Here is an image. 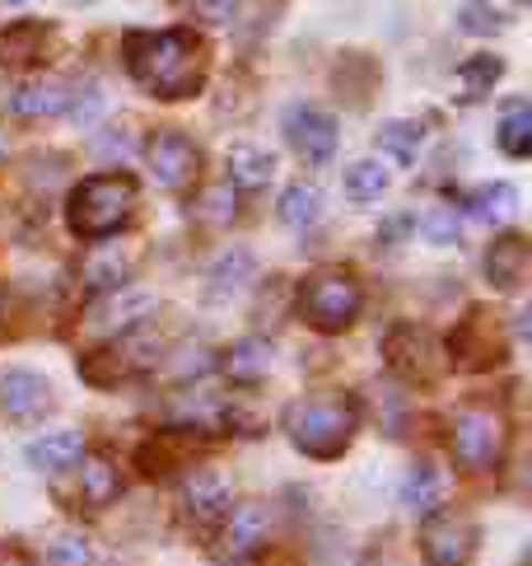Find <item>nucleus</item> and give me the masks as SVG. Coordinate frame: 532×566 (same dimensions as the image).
Returning a JSON list of instances; mask_svg holds the SVG:
<instances>
[{
  "label": "nucleus",
  "instance_id": "1",
  "mask_svg": "<svg viewBox=\"0 0 532 566\" xmlns=\"http://www.w3.org/2000/svg\"><path fill=\"white\" fill-rule=\"evenodd\" d=\"M127 66L140 80V90L159 98H188L206 80V48L196 33L169 29V33H131L127 38Z\"/></svg>",
  "mask_w": 532,
  "mask_h": 566
},
{
  "label": "nucleus",
  "instance_id": "2",
  "mask_svg": "<svg viewBox=\"0 0 532 566\" xmlns=\"http://www.w3.org/2000/svg\"><path fill=\"white\" fill-rule=\"evenodd\" d=\"M360 427L355 398H295L285 408V436L299 454L337 459Z\"/></svg>",
  "mask_w": 532,
  "mask_h": 566
},
{
  "label": "nucleus",
  "instance_id": "3",
  "mask_svg": "<svg viewBox=\"0 0 532 566\" xmlns=\"http://www.w3.org/2000/svg\"><path fill=\"white\" fill-rule=\"evenodd\" d=\"M136 207V184L127 174H98L85 178L71 201H66V216H71V230L79 239H104L113 230H121V220Z\"/></svg>",
  "mask_w": 532,
  "mask_h": 566
},
{
  "label": "nucleus",
  "instance_id": "4",
  "mask_svg": "<svg viewBox=\"0 0 532 566\" xmlns=\"http://www.w3.org/2000/svg\"><path fill=\"white\" fill-rule=\"evenodd\" d=\"M364 305V291H360V281L351 272H341V268H322L313 272L309 281L299 286V314L313 323L318 333H341V328H351L355 314Z\"/></svg>",
  "mask_w": 532,
  "mask_h": 566
},
{
  "label": "nucleus",
  "instance_id": "5",
  "mask_svg": "<svg viewBox=\"0 0 532 566\" xmlns=\"http://www.w3.org/2000/svg\"><path fill=\"white\" fill-rule=\"evenodd\" d=\"M448 444H454V459L462 463V469H490V463L504 454V417L481 408V402H472V408L454 412Z\"/></svg>",
  "mask_w": 532,
  "mask_h": 566
},
{
  "label": "nucleus",
  "instance_id": "6",
  "mask_svg": "<svg viewBox=\"0 0 532 566\" xmlns=\"http://www.w3.org/2000/svg\"><path fill=\"white\" fill-rule=\"evenodd\" d=\"M477 548V524L458 515V511H444V515H425L421 524V557L425 566H467Z\"/></svg>",
  "mask_w": 532,
  "mask_h": 566
},
{
  "label": "nucleus",
  "instance_id": "7",
  "mask_svg": "<svg viewBox=\"0 0 532 566\" xmlns=\"http://www.w3.org/2000/svg\"><path fill=\"white\" fill-rule=\"evenodd\" d=\"M155 310H159V295L140 291V286H117V291H108V295H98V305L89 310L85 328L98 333V337H108V333H131L136 323H146Z\"/></svg>",
  "mask_w": 532,
  "mask_h": 566
},
{
  "label": "nucleus",
  "instance_id": "8",
  "mask_svg": "<svg viewBox=\"0 0 532 566\" xmlns=\"http://www.w3.org/2000/svg\"><path fill=\"white\" fill-rule=\"evenodd\" d=\"M266 543V505L238 501L224 511V524L215 534V562H248Z\"/></svg>",
  "mask_w": 532,
  "mask_h": 566
},
{
  "label": "nucleus",
  "instance_id": "9",
  "mask_svg": "<svg viewBox=\"0 0 532 566\" xmlns=\"http://www.w3.org/2000/svg\"><path fill=\"white\" fill-rule=\"evenodd\" d=\"M146 165L159 188H188L201 169V150L182 132H159L146 146Z\"/></svg>",
  "mask_w": 532,
  "mask_h": 566
},
{
  "label": "nucleus",
  "instance_id": "10",
  "mask_svg": "<svg viewBox=\"0 0 532 566\" xmlns=\"http://www.w3.org/2000/svg\"><path fill=\"white\" fill-rule=\"evenodd\" d=\"M383 356L393 360L397 375H406V379H429V375H435L439 347H435V337H429L425 328H416V323H397V328L383 337Z\"/></svg>",
  "mask_w": 532,
  "mask_h": 566
},
{
  "label": "nucleus",
  "instance_id": "11",
  "mask_svg": "<svg viewBox=\"0 0 532 566\" xmlns=\"http://www.w3.org/2000/svg\"><path fill=\"white\" fill-rule=\"evenodd\" d=\"M285 136H290V146H295L299 159L322 165V159L337 150V117L322 113V108H295L290 123H285Z\"/></svg>",
  "mask_w": 532,
  "mask_h": 566
},
{
  "label": "nucleus",
  "instance_id": "12",
  "mask_svg": "<svg viewBox=\"0 0 532 566\" xmlns=\"http://www.w3.org/2000/svg\"><path fill=\"white\" fill-rule=\"evenodd\" d=\"M230 482H224V473L215 469H192L188 482H182V511H188L192 524H211L215 515L230 511Z\"/></svg>",
  "mask_w": 532,
  "mask_h": 566
},
{
  "label": "nucleus",
  "instance_id": "13",
  "mask_svg": "<svg viewBox=\"0 0 532 566\" xmlns=\"http://www.w3.org/2000/svg\"><path fill=\"white\" fill-rule=\"evenodd\" d=\"M52 402V384L38 370H10L0 379V412L10 421H29Z\"/></svg>",
  "mask_w": 532,
  "mask_h": 566
},
{
  "label": "nucleus",
  "instance_id": "14",
  "mask_svg": "<svg viewBox=\"0 0 532 566\" xmlns=\"http://www.w3.org/2000/svg\"><path fill=\"white\" fill-rule=\"evenodd\" d=\"M66 104H71V90L61 85V80H47V75H38V80H19V85L10 90V113H19V117L66 113Z\"/></svg>",
  "mask_w": 532,
  "mask_h": 566
},
{
  "label": "nucleus",
  "instance_id": "15",
  "mask_svg": "<svg viewBox=\"0 0 532 566\" xmlns=\"http://www.w3.org/2000/svg\"><path fill=\"white\" fill-rule=\"evenodd\" d=\"M75 459H85V440L75 431H52L29 444V463L38 473H61V469H71Z\"/></svg>",
  "mask_w": 532,
  "mask_h": 566
},
{
  "label": "nucleus",
  "instance_id": "16",
  "mask_svg": "<svg viewBox=\"0 0 532 566\" xmlns=\"http://www.w3.org/2000/svg\"><path fill=\"white\" fill-rule=\"evenodd\" d=\"M486 276L496 281L500 291L523 286V276H528V244H523L519 234H509V239H500V244H490V253H486Z\"/></svg>",
  "mask_w": 532,
  "mask_h": 566
},
{
  "label": "nucleus",
  "instance_id": "17",
  "mask_svg": "<svg viewBox=\"0 0 532 566\" xmlns=\"http://www.w3.org/2000/svg\"><path fill=\"white\" fill-rule=\"evenodd\" d=\"M127 272H131V258L121 249H94L85 258V268H79V286L94 291V295H108L127 281Z\"/></svg>",
  "mask_w": 532,
  "mask_h": 566
},
{
  "label": "nucleus",
  "instance_id": "18",
  "mask_svg": "<svg viewBox=\"0 0 532 566\" xmlns=\"http://www.w3.org/2000/svg\"><path fill=\"white\" fill-rule=\"evenodd\" d=\"M224 169H230V188H262L276 174V155L257 146H234L224 155Z\"/></svg>",
  "mask_w": 532,
  "mask_h": 566
},
{
  "label": "nucleus",
  "instance_id": "19",
  "mask_svg": "<svg viewBox=\"0 0 532 566\" xmlns=\"http://www.w3.org/2000/svg\"><path fill=\"white\" fill-rule=\"evenodd\" d=\"M224 370H230V379H238V384L266 379V375H272V342H262V337L234 342V347L224 352Z\"/></svg>",
  "mask_w": 532,
  "mask_h": 566
},
{
  "label": "nucleus",
  "instance_id": "20",
  "mask_svg": "<svg viewBox=\"0 0 532 566\" xmlns=\"http://www.w3.org/2000/svg\"><path fill=\"white\" fill-rule=\"evenodd\" d=\"M117 492H121V473L113 469V459L85 454V469H79V501L85 505H113Z\"/></svg>",
  "mask_w": 532,
  "mask_h": 566
},
{
  "label": "nucleus",
  "instance_id": "21",
  "mask_svg": "<svg viewBox=\"0 0 532 566\" xmlns=\"http://www.w3.org/2000/svg\"><path fill=\"white\" fill-rule=\"evenodd\" d=\"M439 496H444V473L435 469V463H416V469L402 478V505H406V511L435 515Z\"/></svg>",
  "mask_w": 532,
  "mask_h": 566
},
{
  "label": "nucleus",
  "instance_id": "22",
  "mask_svg": "<svg viewBox=\"0 0 532 566\" xmlns=\"http://www.w3.org/2000/svg\"><path fill=\"white\" fill-rule=\"evenodd\" d=\"M43 43H47L43 24H14L10 33H0V62L6 66H33Z\"/></svg>",
  "mask_w": 532,
  "mask_h": 566
},
{
  "label": "nucleus",
  "instance_id": "23",
  "mask_svg": "<svg viewBox=\"0 0 532 566\" xmlns=\"http://www.w3.org/2000/svg\"><path fill=\"white\" fill-rule=\"evenodd\" d=\"M253 272H257V262H253V253L248 249H234V253H224L215 268H211V295L215 300H224V295H234V291H243L253 281Z\"/></svg>",
  "mask_w": 532,
  "mask_h": 566
},
{
  "label": "nucleus",
  "instance_id": "24",
  "mask_svg": "<svg viewBox=\"0 0 532 566\" xmlns=\"http://www.w3.org/2000/svg\"><path fill=\"white\" fill-rule=\"evenodd\" d=\"M318 216H322V192L309 188V184H295V188H285L280 192V220L290 230H309L318 226Z\"/></svg>",
  "mask_w": 532,
  "mask_h": 566
},
{
  "label": "nucleus",
  "instance_id": "25",
  "mask_svg": "<svg viewBox=\"0 0 532 566\" xmlns=\"http://www.w3.org/2000/svg\"><path fill=\"white\" fill-rule=\"evenodd\" d=\"M387 169H383V159H355L351 169H345V197L351 201H374L387 192Z\"/></svg>",
  "mask_w": 532,
  "mask_h": 566
},
{
  "label": "nucleus",
  "instance_id": "26",
  "mask_svg": "<svg viewBox=\"0 0 532 566\" xmlns=\"http://www.w3.org/2000/svg\"><path fill=\"white\" fill-rule=\"evenodd\" d=\"M379 150H387L393 159H402V165H412V159L421 155V140H425V132H421V123H402V117H393V123H383L379 127Z\"/></svg>",
  "mask_w": 532,
  "mask_h": 566
},
{
  "label": "nucleus",
  "instance_id": "27",
  "mask_svg": "<svg viewBox=\"0 0 532 566\" xmlns=\"http://www.w3.org/2000/svg\"><path fill=\"white\" fill-rule=\"evenodd\" d=\"M500 146H504V155H514V159H523V155L532 150V113H528L523 98H514V104H509V113H504V123H500Z\"/></svg>",
  "mask_w": 532,
  "mask_h": 566
},
{
  "label": "nucleus",
  "instance_id": "28",
  "mask_svg": "<svg viewBox=\"0 0 532 566\" xmlns=\"http://www.w3.org/2000/svg\"><path fill=\"white\" fill-rule=\"evenodd\" d=\"M472 211H477L481 220H509V216L519 211L514 184H486V188H477V192H472Z\"/></svg>",
  "mask_w": 532,
  "mask_h": 566
},
{
  "label": "nucleus",
  "instance_id": "29",
  "mask_svg": "<svg viewBox=\"0 0 532 566\" xmlns=\"http://www.w3.org/2000/svg\"><path fill=\"white\" fill-rule=\"evenodd\" d=\"M500 75H504L500 56H472V62L462 66V94H467V98H481V94L496 90Z\"/></svg>",
  "mask_w": 532,
  "mask_h": 566
},
{
  "label": "nucleus",
  "instance_id": "30",
  "mask_svg": "<svg viewBox=\"0 0 532 566\" xmlns=\"http://www.w3.org/2000/svg\"><path fill=\"white\" fill-rule=\"evenodd\" d=\"M47 557H52V566H89L94 562V543L85 534H56L47 543Z\"/></svg>",
  "mask_w": 532,
  "mask_h": 566
},
{
  "label": "nucleus",
  "instance_id": "31",
  "mask_svg": "<svg viewBox=\"0 0 532 566\" xmlns=\"http://www.w3.org/2000/svg\"><path fill=\"white\" fill-rule=\"evenodd\" d=\"M458 230H462V220H458L454 207H429L425 220H421V234L429 239V244H454Z\"/></svg>",
  "mask_w": 532,
  "mask_h": 566
},
{
  "label": "nucleus",
  "instance_id": "32",
  "mask_svg": "<svg viewBox=\"0 0 532 566\" xmlns=\"http://www.w3.org/2000/svg\"><path fill=\"white\" fill-rule=\"evenodd\" d=\"M458 24L467 33H496L500 29V14L490 10L486 0H462V6H458Z\"/></svg>",
  "mask_w": 532,
  "mask_h": 566
},
{
  "label": "nucleus",
  "instance_id": "33",
  "mask_svg": "<svg viewBox=\"0 0 532 566\" xmlns=\"http://www.w3.org/2000/svg\"><path fill=\"white\" fill-rule=\"evenodd\" d=\"M66 113L75 117V123H94V117L104 113V90H98V85L71 90V104H66Z\"/></svg>",
  "mask_w": 532,
  "mask_h": 566
},
{
  "label": "nucleus",
  "instance_id": "34",
  "mask_svg": "<svg viewBox=\"0 0 532 566\" xmlns=\"http://www.w3.org/2000/svg\"><path fill=\"white\" fill-rule=\"evenodd\" d=\"M178 366H169L173 375H206L211 370V352L206 347H201V342H196V347H192V342H188V347H178Z\"/></svg>",
  "mask_w": 532,
  "mask_h": 566
},
{
  "label": "nucleus",
  "instance_id": "35",
  "mask_svg": "<svg viewBox=\"0 0 532 566\" xmlns=\"http://www.w3.org/2000/svg\"><path fill=\"white\" fill-rule=\"evenodd\" d=\"M196 19H206V24H230L238 14V0H192Z\"/></svg>",
  "mask_w": 532,
  "mask_h": 566
},
{
  "label": "nucleus",
  "instance_id": "36",
  "mask_svg": "<svg viewBox=\"0 0 532 566\" xmlns=\"http://www.w3.org/2000/svg\"><path fill=\"white\" fill-rule=\"evenodd\" d=\"M230 192L234 188H215V192L201 197V216H206V220H230V211H234V197Z\"/></svg>",
  "mask_w": 532,
  "mask_h": 566
},
{
  "label": "nucleus",
  "instance_id": "37",
  "mask_svg": "<svg viewBox=\"0 0 532 566\" xmlns=\"http://www.w3.org/2000/svg\"><path fill=\"white\" fill-rule=\"evenodd\" d=\"M0 566H33L24 553H10V548H0Z\"/></svg>",
  "mask_w": 532,
  "mask_h": 566
},
{
  "label": "nucleus",
  "instance_id": "38",
  "mask_svg": "<svg viewBox=\"0 0 532 566\" xmlns=\"http://www.w3.org/2000/svg\"><path fill=\"white\" fill-rule=\"evenodd\" d=\"M6 6H29V0H6Z\"/></svg>",
  "mask_w": 532,
  "mask_h": 566
},
{
  "label": "nucleus",
  "instance_id": "39",
  "mask_svg": "<svg viewBox=\"0 0 532 566\" xmlns=\"http://www.w3.org/2000/svg\"><path fill=\"white\" fill-rule=\"evenodd\" d=\"M0 159H6V140H0Z\"/></svg>",
  "mask_w": 532,
  "mask_h": 566
}]
</instances>
